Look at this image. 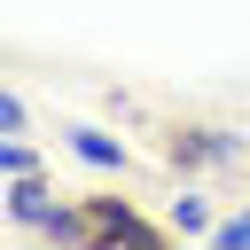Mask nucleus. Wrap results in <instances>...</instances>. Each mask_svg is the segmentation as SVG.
Instances as JSON below:
<instances>
[{
	"instance_id": "6e6552de",
	"label": "nucleus",
	"mask_w": 250,
	"mask_h": 250,
	"mask_svg": "<svg viewBox=\"0 0 250 250\" xmlns=\"http://www.w3.org/2000/svg\"><path fill=\"white\" fill-rule=\"evenodd\" d=\"M211 242H219V250H250V211L227 219V227H211Z\"/></svg>"
},
{
	"instance_id": "0eeeda50",
	"label": "nucleus",
	"mask_w": 250,
	"mask_h": 250,
	"mask_svg": "<svg viewBox=\"0 0 250 250\" xmlns=\"http://www.w3.org/2000/svg\"><path fill=\"white\" fill-rule=\"evenodd\" d=\"M172 227H180V234H211V219H203V203H195V195H180V203H172Z\"/></svg>"
},
{
	"instance_id": "f257e3e1",
	"label": "nucleus",
	"mask_w": 250,
	"mask_h": 250,
	"mask_svg": "<svg viewBox=\"0 0 250 250\" xmlns=\"http://www.w3.org/2000/svg\"><path fill=\"white\" fill-rule=\"evenodd\" d=\"M164 156H172L180 172H203V164H242V133H227V125H172Z\"/></svg>"
},
{
	"instance_id": "7ed1b4c3",
	"label": "nucleus",
	"mask_w": 250,
	"mask_h": 250,
	"mask_svg": "<svg viewBox=\"0 0 250 250\" xmlns=\"http://www.w3.org/2000/svg\"><path fill=\"white\" fill-rule=\"evenodd\" d=\"M47 211H55V188H47L39 172H16V180H8V219H16V227H47Z\"/></svg>"
},
{
	"instance_id": "423d86ee",
	"label": "nucleus",
	"mask_w": 250,
	"mask_h": 250,
	"mask_svg": "<svg viewBox=\"0 0 250 250\" xmlns=\"http://www.w3.org/2000/svg\"><path fill=\"white\" fill-rule=\"evenodd\" d=\"M31 125V109H23V94L16 86H0V133H23Z\"/></svg>"
},
{
	"instance_id": "f03ea898",
	"label": "nucleus",
	"mask_w": 250,
	"mask_h": 250,
	"mask_svg": "<svg viewBox=\"0 0 250 250\" xmlns=\"http://www.w3.org/2000/svg\"><path fill=\"white\" fill-rule=\"evenodd\" d=\"M86 211H94V242H133V250H156L164 242V227H148L125 195H86Z\"/></svg>"
},
{
	"instance_id": "39448f33",
	"label": "nucleus",
	"mask_w": 250,
	"mask_h": 250,
	"mask_svg": "<svg viewBox=\"0 0 250 250\" xmlns=\"http://www.w3.org/2000/svg\"><path fill=\"white\" fill-rule=\"evenodd\" d=\"M0 172H8V180H16V172H39V156L23 148V133H8V141H0Z\"/></svg>"
},
{
	"instance_id": "20e7f679",
	"label": "nucleus",
	"mask_w": 250,
	"mask_h": 250,
	"mask_svg": "<svg viewBox=\"0 0 250 250\" xmlns=\"http://www.w3.org/2000/svg\"><path fill=\"white\" fill-rule=\"evenodd\" d=\"M70 148H78L94 172H125V164H133V156H125V141H109L102 125H70Z\"/></svg>"
}]
</instances>
